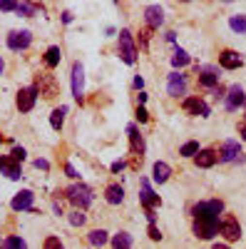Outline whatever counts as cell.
I'll return each instance as SVG.
<instances>
[{
    "instance_id": "1",
    "label": "cell",
    "mask_w": 246,
    "mask_h": 249,
    "mask_svg": "<svg viewBox=\"0 0 246 249\" xmlns=\"http://www.w3.org/2000/svg\"><path fill=\"white\" fill-rule=\"evenodd\" d=\"M35 88H37L40 95L48 97V100H52V97L60 95V82H57L55 75H50V72H37V75H35Z\"/></svg>"
},
{
    "instance_id": "27",
    "label": "cell",
    "mask_w": 246,
    "mask_h": 249,
    "mask_svg": "<svg viewBox=\"0 0 246 249\" xmlns=\"http://www.w3.org/2000/svg\"><path fill=\"white\" fill-rule=\"evenodd\" d=\"M87 239H90V244L102 247V244H107V232H105V230H92Z\"/></svg>"
},
{
    "instance_id": "46",
    "label": "cell",
    "mask_w": 246,
    "mask_h": 249,
    "mask_svg": "<svg viewBox=\"0 0 246 249\" xmlns=\"http://www.w3.org/2000/svg\"><path fill=\"white\" fill-rule=\"evenodd\" d=\"M0 142H3V135H0Z\"/></svg>"
},
{
    "instance_id": "25",
    "label": "cell",
    "mask_w": 246,
    "mask_h": 249,
    "mask_svg": "<svg viewBox=\"0 0 246 249\" xmlns=\"http://www.w3.org/2000/svg\"><path fill=\"white\" fill-rule=\"evenodd\" d=\"M134 242H132V237L127 234V232H119V234H115L112 237V247L115 249H130Z\"/></svg>"
},
{
    "instance_id": "9",
    "label": "cell",
    "mask_w": 246,
    "mask_h": 249,
    "mask_svg": "<svg viewBox=\"0 0 246 249\" xmlns=\"http://www.w3.org/2000/svg\"><path fill=\"white\" fill-rule=\"evenodd\" d=\"M30 43H33L30 30H13L8 35V48L10 50H25V48H30Z\"/></svg>"
},
{
    "instance_id": "24",
    "label": "cell",
    "mask_w": 246,
    "mask_h": 249,
    "mask_svg": "<svg viewBox=\"0 0 246 249\" xmlns=\"http://www.w3.org/2000/svg\"><path fill=\"white\" fill-rule=\"evenodd\" d=\"M65 115H67V107H57V110H52V115H50V124H52V130H63Z\"/></svg>"
},
{
    "instance_id": "18",
    "label": "cell",
    "mask_w": 246,
    "mask_h": 249,
    "mask_svg": "<svg viewBox=\"0 0 246 249\" xmlns=\"http://www.w3.org/2000/svg\"><path fill=\"white\" fill-rule=\"evenodd\" d=\"M221 160H224V162H236V160H241L239 142H234V140H227V142H224V147H221Z\"/></svg>"
},
{
    "instance_id": "38",
    "label": "cell",
    "mask_w": 246,
    "mask_h": 249,
    "mask_svg": "<svg viewBox=\"0 0 246 249\" xmlns=\"http://www.w3.org/2000/svg\"><path fill=\"white\" fill-rule=\"evenodd\" d=\"M33 164H35V167H37V170H45V172L50 170V162H48V160H40V157H37V160H35Z\"/></svg>"
},
{
    "instance_id": "13",
    "label": "cell",
    "mask_w": 246,
    "mask_h": 249,
    "mask_svg": "<svg viewBox=\"0 0 246 249\" xmlns=\"http://www.w3.org/2000/svg\"><path fill=\"white\" fill-rule=\"evenodd\" d=\"M184 110H187L189 115H199V117H207L209 115V105L199 97H187L184 100Z\"/></svg>"
},
{
    "instance_id": "31",
    "label": "cell",
    "mask_w": 246,
    "mask_h": 249,
    "mask_svg": "<svg viewBox=\"0 0 246 249\" xmlns=\"http://www.w3.org/2000/svg\"><path fill=\"white\" fill-rule=\"evenodd\" d=\"M15 10H17L20 15H25V18H30V15H35V10H37V8H35L33 3H17V8H15Z\"/></svg>"
},
{
    "instance_id": "15",
    "label": "cell",
    "mask_w": 246,
    "mask_h": 249,
    "mask_svg": "<svg viewBox=\"0 0 246 249\" xmlns=\"http://www.w3.org/2000/svg\"><path fill=\"white\" fill-rule=\"evenodd\" d=\"M33 192L30 190H23V192H17L15 197H13V202H10V207H13V210L15 212H25V210H30V207H33Z\"/></svg>"
},
{
    "instance_id": "26",
    "label": "cell",
    "mask_w": 246,
    "mask_h": 249,
    "mask_svg": "<svg viewBox=\"0 0 246 249\" xmlns=\"http://www.w3.org/2000/svg\"><path fill=\"white\" fill-rule=\"evenodd\" d=\"M57 62H60V48L52 45V48H48V53H45V65H48V68H57Z\"/></svg>"
},
{
    "instance_id": "43",
    "label": "cell",
    "mask_w": 246,
    "mask_h": 249,
    "mask_svg": "<svg viewBox=\"0 0 246 249\" xmlns=\"http://www.w3.org/2000/svg\"><path fill=\"white\" fill-rule=\"evenodd\" d=\"M122 167H125V162H115V164H112V172H119Z\"/></svg>"
},
{
    "instance_id": "44",
    "label": "cell",
    "mask_w": 246,
    "mask_h": 249,
    "mask_svg": "<svg viewBox=\"0 0 246 249\" xmlns=\"http://www.w3.org/2000/svg\"><path fill=\"white\" fill-rule=\"evenodd\" d=\"M239 132H241V137L246 140V124H241V127H239Z\"/></svg>"
},
{
    "instance_id": "39",
    "label": "cell",
    "mask_w": 246,
    "mask_h": 249,
    "mask_svg": "<svg viewBox=\"0 0 246 249\" xmlns=\"http://www.w3.org/2000/svg\"><path fill=\"white\" fill-rule=\"evenodd\" d=\"M149 237H152L154 242H159V239H162V234H159V230L154 227V222H149Z\"/></svg>"
},
{
    "instance_id": "20",
    "label": "cell",
    "mask_w": 246,
    "mask_h": 249,
    "mask_svg": "<svg viewBox=\"0 0 246 249\" xmlns=\"http://www.w3.org/2000/svg\"><path fill=\"white\" fill-rule=\"evenodd\" d=\"M219 160V155L214 150H199L194 155V162H197V167H212V164Z\"/></svg>"
},
{
    "instance_id": "14",
    "label": "cell",
    "mask_w": 246,
    "mask_h": 249,
    "mask_svg": "<svg viewBox=\"0 0 246 249\" xmlns=\"http://www.w3.org/2000/svg\"><path fill=\"white\" fill-rule=\"evenodd\" d=\"M142 204H145L147 212H154V207H159V195L152 192V187L147 179H142Z\"/></svg>"
},
{
    "instance_id": "45",
    "label": "cell",
    "mask_w": 246,
    "mask_h": 249,
    "mask_svg": "<svg viewBox=\"0 0 246 249\" xmlns=\"http://www.w3.org/2000/svg\"><path fill=\"white\" fill-rule=\"evenodd\" d=\"M3 68H5V65H3V57H0V75H3Z\"/></svg>"
},
{
    "instance_id": "23",
    "label": "cell",
    "mask_w": 246,
    "mask_h": 249,
    "mask_svg": "<svg viewBox=\"0 0 246 249\" xmlns=\"http://www.w3.org/2000/svg\"><path fill=\"white\" fill-rule=\"evenodd\" d=\"M199 85H201V88H216V85H219V75L207 68V70L199 75Z\"/></svg>"
},
{
    "instance_id": "6",
    "label": "cell",
    "mask_w": 246,
    "mask_h": 249,
    "mask_svg": "<svg viewBox=\"0 0 246 249\" xmlns=\"http://www.w3.org/2000/svg\"><path fill=\"white\" fill-rule=\"evenodd\" d=\"M219 234L227 239V242H239V239H241V227H239L236 217H231V214L224 217V219L219 222Z\"/></svg>"
},
{
    "instance_id": "37",
    "label": "cell",
    "mask_w": 246,
    "mask_h": 249,
    "mask_svg": "<svg viewBox=\"0 0 246 249\" xmlns=\"http://www.w3.org/2000/svg\"><path fill=\"white\" fill-rule=\"evenodd\" d=\"M137 120H139V122H147V120H149V112H147L145 107H142V105L137 107Z\"/></svg>"
},
{
    "instance_id": "7",
    "label": "cell",
    "mask_w": 246,
    "mask_h": 249,
    "mask_svg": "<svg viewBox=\"0 0 246 249\" xmlns=\"http://www.w3.org/2000/svg\"><path fill=\"white\" fill-rule=\"evenodd\" d=\"M35 100H37V88L30 85V88H23L17 92V100H15V105L20 112H30L35 107Z\"/></svg>"
},
{
    "instance_id": "2",
    "label": "cell",
    "mask_w": 246,
    "mask_h": 249,
    "mask_svg": "<svg viewBox=\"0 0 246 249\" xmlns=\"http://www.w3.org/2000/svg\"><path fill=\"white\" fill-rule=\"evenodd\" d=\"M65 195H67V199L77 207V210H87V207L92 204V190H90L87 184H82V182L80 184H72Z\"/></svg>"
},
{
    "instance_id": "47",
    "label": "cell",
    "mask_w": 246,
    "mask_h": 249,
    "mask_svg": "<svg viewBox=\"0 0 246 249\" xmlns=\"http://www.w3.org/2000/svg\"><path fill=\"white\" fill-rule=\"evenodd\" d=\"M184 3H189V0H184Z\"/></svg>"
},
{
    "instance_id": "10",
    "label": "cell",
    "mask_w": 246,
    "mask_h": 249,
    "mask_svg": "<svg viewBox=\"0 0 246 249\" xmlns=\"http://www.w3.org/2000/svg\"><path fill=\"white\" fill-rule=\"evenodd\" d=\"M82 92H85V68L75 62L72 65V95L75 100H82Z\"/></svg>"
},
{
    "instance_id": "30",
    "label": "cell",
    "mask_w": 246,
    "mask_h": 249,
    "mask_svg": "<svg viewBox=\"0 0 246 249\" xmlns=\"http://www.w3.org/2000/svg\"><path fill=\"white\" fill-rule=\"evenodd\" d=\"M197 152H199V144H197V142H187V144H184V147L179 150L181 157H194Z\"/></svg>"
},
{
    "instance_id": "40",
    "label": "cell",
    "mask_w": 246,
    "mask_h": 249,
    "mask_svg": "<svg viewBox=\"0 0 246 249\" xmlns=\"http://www.w3.org/2000/svg\"><path fill=\"white\" fill-rule=\"evenodd\" d=\"M139 35H142V45H147V43H149V28H147V30H142Z\"/></svg>"
},
{
    "instance_id": "19",
    "label": "cell",
    "mask_w": 246,
    "mask_h": 249,
    "mask_svg": "<svg viewBox=\"0 0 246 249\" xmlns=\"http://www.w3.org/2000/svg\"><path fill=\"white\" fill-rule=\"evenodd\" d=\"M145 18H147V25H149V28H159V25L164 23V10H162L159 5H149V8L145 10Z\"/></svg>"
},
{
    "instance_id": "3",
    "label": "cell",
    "mask_w": 246,
    "mask_h": 249,
    "mask_svg": "<svg viewBox=\"0 0 246 249\" xmlns=\"http://www.w3.org/2000/svg\"><path fill=\"white\" fill-rule=\"evenodd\" d=\"M119 57L127 62V65H134V60H137V48H134V37L130 30H119Z\"/></svg>"
},
{
    "instance_id": "28",
    "label": "cell",
    "mask_w": 246,
    "mask_h": 249,
    "mask_svg": "<svg viewBox=\"0 0 246 249\" xmlns=\"http://www.w3.org/2000/svg\"><path fill=\"white\" fill-rule=\"evenodd\" d=\"M229 25H231L234 33H246V15H234L229 20Z\"/></svg>"
},
{
    "instance_id": "42",
    "label": "cell",
    "mask_w": 246,
    "mask_h": 249,
    "mask_svg": "<svg viewBox=\"0 0 246 249\" xmlns=\"http://www.w3.org/2000/svg\"><path fill=\"white\" fill-rule=\"evenodd\" d=\"M134 88L142 90V88H145V80H142V77H134Z\"/></svg>"
},
{
    "instance_id": "8",
    "label": "cell",
    "mask_w": 246,
    "mask_h": 249,
    "mask_svg": "<svg viewBox=\"0 0 246 249\" xmlns=\"http://www.w3.org/2000/svg\"><path fill=\"white\" fill-rule=\"evenodd\" d=\"M224 212V204L219 202V199H212V202H199V204H194V210H192V214L194 217H219Z\"/></svg>"
},
{
    "instance_id": "5",
    "label": "cell",
    "mask_w": 246,
    "mask_h": 249,
    "mask_svg": "<svg viewBox=\"0 0 246 249\" xmlns=\"http://www.w3.org/2000/svg\"><path fill=\"white\" fill-rule=\"evenodd\" d=\"M127 135H130V152H132V167L137 170L142 164V155H145V140H142L139 130L134 127V124H130L127 127Z\"/></svg>"
},
{
    "instance_id": "12",
    "label": "cell",
    "mask_w": 246,
    "mask_h": 249,
    "mask_svg": "<svg viewBox=\"0 0 246 249\" xmlns=\"http://www.w3.org/2000/svg\"><path fill=\"white\" fill-rule=\"evenodd\" d=\"M219 65L227 68V70H236V68L244 65V57H241L236 50H224V53L219 55Z\"/></svg>"
},
{
    "instance_id": "17",
    "label": "cell",
    "mask_w": 246,
    "mask_h": 249,
    "mask_svg": "<svg viewBox=\"0 0 246 249\" xmlns=\"http://www.w3.org/2000/svg\"><path fill=\"white\" fill-rule=\"evenodd\" d=\"M167 90H169V95H172V97L184 95V90H187V80H184V75L172 72V75H169V85H167Z\"/></svg>"
},
{
    "instance_id": "29",
    "label": "cell",
    "mask_w": 246,
    "mask_h": 249,
    "mask_svg": "<svg viewBox=\"0 0 246 249\" xmlns=\"http://www.w3.org/2000/svg\"><path fill=\"white\" fill-rule=\"evenodd\" d=\"M172 65H174V68H184V65H189V55L184 53V50H177V53L172 55Z\"/></svg>"
},
{
    "instance_id": "36",
    "label": "cell",
    "mask_w": 246,
    "mask_h": 249,
    "mask_svg": "<svg viewBox=\"0 0 246 249\" xmlns=\"http://www.w3.org/2000/svg\"><path fill=\"white\" fill-rule=\"evenodd\" d=\"M10 157H13V160H17V162H23V160H25V150H23V147H13Z\"/></svg>"
},
{
    "instance_id": "33",
    "label": "cell",
    "mask_w": 246,
    "mask_h": 249,
    "mask_svg": "<svg viewBox=\"0 0 246 249\" xmlns=\"http://www.w3.org/2000/svg\"><path fill=\"white\" fill-rule=\"evenodd\" d=\"M15 8H17V0H0V10L3 13H10Z\"/></svg>"
},
{
    "instance_id": "16",
    "label": "cell",
    "mask_w": 246,
    "mask_h": 249,
    "mask_svg": "<svg viewBox=\"0 0 246 249\" xmlns=\"http://www.w3.org/2000/svg\"><path fill=\"white\" fill-rule=\"evenodd\" d=\"M224 100H227V110H236L239 105H244L246 95H244V90H241L239 85H231V88H229V92L224 95Z\"/></svg>"
},
{
    "instance_id": "35",
    "label": "cell",
    "mask_w": 246,
    "mask_h": 249,
    "mask_svg": "<svg viewBox=\"0 0 246 249\" xmlns=\"http://www.w3.org/2000/svg\"><path fill=\"white\" fill-rule=\"evenodd\" d=\"M57 247H63V242H60L57 237H48L45 239V249H57Z\"/></svg>"
},
{
    "instance_id": "32",
    "label": "cell",
    "mask_w": 246,
    "mask_h": 249,
    "mask_svg": "<svg viewBox=\"0 0 246 249\" xmlns=\"http://www.w3.org/2000/svg\"><path fill=\"white\" fill-rule=\"evenodd\" d=\"M70 224L72 227H82V224H85V214H82V212H72L70 214Z\"/></svg>"
},
{
    "instance_id": "21",
    "label": "cell",
    "mask_w": 246,
    "mask_h": 249,
    "mask_svg": "<svg viewBox=\"0 0 246 249\" xmlns=\"http://www.w3.org/2000/svg\"><path fill=\"white\" fill-rule=\"evenodd\" d=\"M169 175H172V167H169L167 162H157V164H154V170H152V177H154V182H157V184L167 182V179H169Z\"/></svg>"
},
{
    "instance_id": "41",
    "label": "cell",
    "mask_w": 246,
    "mask_h": 249,
    "mask_svg": "<svg viewBox=\"0 0 246 249\" xmlns=\"http://www.w3.org/2000/svg\"><path fill=\"white\" fill-rule=\"evenodd\" d=\"M65 172H67V177H77V172H75V167H72V164H65Z\"/></svg>"
},
{
    "instance_id": "22",
    "label": "cell",
    "mask_w": 246,
    "mask_h": 249,
    "mask_svg": "<svg viewBox=\"0 0 246 249\" xmlns=\"http://www.w3.org/2000/svg\"><path fill=\"white\" fill-rule=\"evenodd\" d=\"M105 199H107L110 204H119L122 199H125V190H122L119 184H110L107 190H105Z\"/></svg>"
},
{
    "instance_id": "11",
    "label": "cell",
    "mask_w": 246,
    "mask_h": 249,
    "mask_svg": "<svg viewBox=\"0 0 246 249\" xmlns=\"http://www.w3.org/2000/svg\"><path fill=\"white\" fill-rule=\"evenodd\" d=\"M0 172L8 175L10 179H20V177H23V172H20V162H17V160H13L10 155L0 157Z\"/></svg>"
},
{
    "instance_id": "34",
    "label": "cell",
    "mask_w": 246,
    "mask_h": 249,
    "mask_svg": "<svg viewBox=\"0 0 246 249\" xmlns=\"http://www.w3.org/2000/svg\"><path fill=\"white\" fill-rule=\"evenodd\" d=\"M5 247H10V249H13V247H20V249H23V247H25V239H20V237H8V239H5Z\"/></svg>"
},
{
    "instance_id": "4",
    "label": "cell",
    "mask_w": 246,
    "mask_h": 249,
    "mask_svg": "<svg viewBox=\"0 0 246 249\" xmlns=\"http://www.w3.org/2000/svg\"><path fill=\"white\" fill-rule=\"evenodd\" d=\"M219 232V217H194V234L199 239H212Z\"/></svg>"
}]
</instances>
